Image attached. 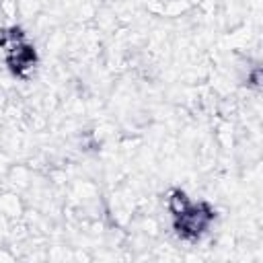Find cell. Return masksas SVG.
<instances>
[{
  "label": "cell",
  "instance_id": "7a4b0ae2",
  "mask_svg": "<svg viewBox=\"0 0 263 263\" xmlns=\"http://www.w3.org/2000/svg\"><path fill=\"white\" fill-rule=\"evenodd\" d=\"M0 47L6 49V64L12 74L27 76V72L35 66L37 53L35 47L25 39L21 29H10L0 33Z\"/></svg>",
  "mask_w": 263,
  "mask_h": 263
},
{
  "label": "cell",
  "instance_id": "6da1fadb",
  "mask_svg": "<svg viewBox=\"0 0 263 263\" xmlns=\"http://www.w3.org/2000/svg\"><path fill=\"white\" fill-rule=\"evenodd\" d=\"M168 210L173 216L175 232L185 240L201 238L216 218V210L208 201H191L181 189H175L171 193Z\"/></svg>",
  "mask_w": 263,
  "mask_h": 263
}]
</instances>
